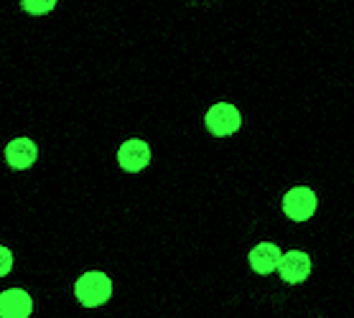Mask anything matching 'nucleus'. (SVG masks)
I'll return each mask as SVG.
<instances>
[{
	"label": "nucleus",
	"mask_w": 354,
	"mask_h": 318,
	"mask_svg": "<svg viewBox=\"0 0 354 318\" xmlns=\"http://www.w3.org/2000/svg\"><path fill=\"white\" fill-rule=\"evenodd\" d=\"M204 127L212 138H232L240 133L242 127V112L232 102H214L204 115Z\"/></svg>",
	"instance_id": "obj_1"
},
{
	"label": "nucleus",
	"mask_w": 354,
	"mask_h": 318,
	"mask_svg": "<svg viewBox=\"0 0 354 318\" xmlns=\"http://www.w3.org/2000/svg\"><path fill=\"white\" fill-rule=\"evenodd\" d=\"M74 295L84 308H97L113 298V280L107 278V272L89 270L74 283Z\"/></svg>",
	"instance_id": "obj_2"
},
{
	"label": "nucleus",
	"mask_w": 354,
	"mask_h": 318,
	"mask_svg": "<svg viewBox=\"0 0 354 318\" xmlns=\"http://www.w3.org/2000/svg\"><path fill=\"white\" fill-rule=\"evenodd\" d=\"M281 209L290 222H308L316 214V209H319V196H316V191L311 186H290L283 194Z\"/></svg>",
	"instance_id": "obj_3"
},
{
	"label": "nucleus",
	"mask_w": 354,
	"mask_h": 318,
	"mask_svg": "<svg viewBox=\"0 0 354 318\" xmlns=\"http://www.w3.org/2000/svg\"><path fill=\"white\" fill-rule=\"evenodd\" d=\"M153 158V153H151V145L140 140V138H130L125 143L118 148V163L125 174H140L143 168H148Z\"/></svg>",
	"instance_id": "obj_4"
},
{
	"label": "nucleus",
	"mask_w": 354,
	"mask_h": 318,
	"mask_svg": "<svg viewBox=\"0 0 354 318\" xmlns=\"http://www.w3.org/2000/svg\"><path fill=\"white\" fill-rule=\"evenodd\" d=\"M311 254L304 252V250H290V252H283V260L278 265V275H281L283 283H290V286H298L311 275Z\"/></svg>",
	"instance_id": "obj_5"
},
{
	"label": "nucleus",
	"mask_w": 354,
	"mask_h": 318,
	"mask_svg": "<svg viewBox=\"0 0 354 318\" xmlns=\"http://www.w3.org/2000/svg\"><path fill=\"white\" fill-rule=\"evenodd\" d=\"M283 260L281 247L275 242H260L250 250L248 254V263L250 268L258 272V275H270V272H278V265Z\"/></svg>",
	"instance_id": "obj_6"
},
{
	"label": "nucleus",
	"mask_w": 354,
	"mask_h": 318,
	"mask_svg": "<svg viewBox=\"0 0 354 318\" xmlns=\"http://www.w3.org/2000/svg\"><path fill=\"white\" fill-rule=\"evenodd\" d=\"M33 313V298L21 288L0 293V318H28Z\"/></svg>",
	"instance_id": "obj_7"
},
{
	"label": "nucleus",
	"mask_w": 354,
	"mask_h": 318,
	"mask_svg": "<svg viewBox=\"0 0 354 318\" xmlns=\"http://www.w3.org/2000/svg\"><path fill=\"white\" fill-rule=\"evenodd\" d=\"M36 158H39V148H36V143H33L31 138H16V140H10L6 145V160L16 171L31 168L36 163Z\"/></svg>",
	"instance_id": "obj_8"
},
{
	"label": "nucleus",
	"mask_w": 354,
	"mask_h": 318,
	"mask_svg": "<svg viewBox=\"0 0 354 318\" xmlns=\"http://www.w3.org/2000/svg\"><path fill=\"white\" fill-rule=\"evenodd\" d=\"M54 6H57V0H21V8L28 16H46L54 10Z\"/></svg>",
	"instance_id": "obj_9"
},
{
	"label": "nucleus",
	"mask_w": 354,
	"mask_h": 318,
	"mask_svg": "<svg viewBox=\"0 0 354 318\" xmlns=\"http://www.w3.org/2000/svg\"><path fill=\"white\" fill-rule=\"evenodd\" d=\"M13 268V252H10L8 247L0 245V278H6Z\"/></svg>",
	"instance_id": "obj_10"
}]
</instances>
